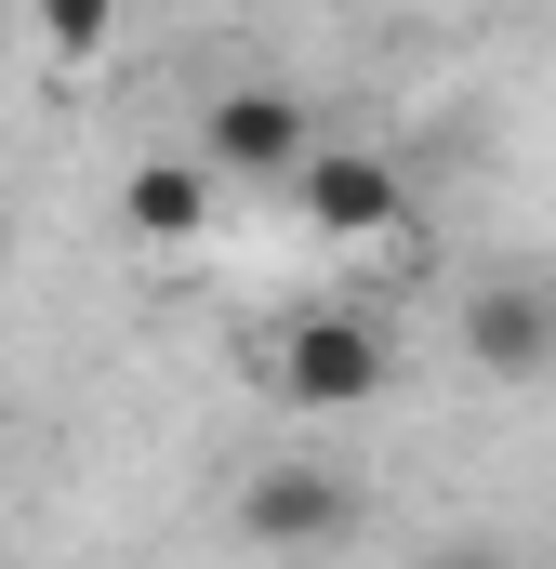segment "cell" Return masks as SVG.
<instances>
[{"label":"cell","mask_w":556,"mask_h":569,"mask_svg":"<svg viewBox=\"0 0 556 569\" xmlns=\"http://www.w3.org/2000/svg\"><path fill=\"white\" fill-rule=\"evenodd\" d=\"M266 385H278V411H371L385 385H398V345H385V318H358V305H318V318H291L266 345Z\"/></svg>","instance_id":"6da1fadb"},{"label":"cell","mask_w":556,"mask_h":569,"mask_svg":"<svg viewBox=\"0 0 556 569\" xmlns=\"http://www.w3.org/2000/svg\"><path fill=\"white\" fill-rule=\"evenodd\" d=\"M239 530H252L266 557H318V543L358 530V477H345V463H252V477H239Z\"/></svg>","instance_id":"7a4b0ae2"},{"label":"cell","mask_w":556,"mask_h":569,"mask_svg":"<svg viewBox=\"0 0 556 569\" xmlns=\"http://www.w3.org/2000/svg\"><path fill=\"white\" fill-rule=\"evenodd\" d=\"M291 199H305L318 239H398V226H411V172H398L385 146H305Z\"/></svg>","instance_id":"3957f363"},{"label":"cell","mask_w":556,"mask_h":569,"mask_svg":"<svg viewBox=\"0 0 556 569\" xmlns=\"http://www.w3.org/2000/svg\"><path fill=\"white\" fill-rule=\"evenodd\" d=\"M305 146H318L305 93H266V80H239V93H212V107H199V159H212V172H239V186H278V172H305Z\"/></svg>","instance_id":"277c9868"},{"label":"cell","mask_w":556,"mask_h":569,"mask_svg":"<svg viewBox=\"0 0 556 569\" xmlns=\"http://www.w3.org/2000/svg\"><path fill=\"white\" fill-rule=\"evenodd\" d=\"M464 358L490 385H544L556 371V279H477L464 291Z\"/></svg>","instance_id":"5b68a950"},{"label":"cell","mask_w":556,"mask_h":569,"mask_svg":"<svg viewBox=\"0 0 556 569\" xmlns=\"http://www.w3.org/2000/svg\"><path fill=\"white\" fill-rule=\"evenodd\" d=\"M120 226L159 239V252H172V239H199V226H212V172H199V159H146L133 186H120Z\"/></svg>","instance_id":"8992f818"},{"label":"cell","mask_w":556,"mask_h":569,"mask_svg":"<svg viewBox=\"0 0 556 569\" xmlns=\"http://www.w3.org/2000/svg\"><path fill=\"white\" fill-rule=\"evenodd\" d=\"M107 13H120V0H40V40H53V53H107Z\"/></svg>","instance_id":"52a82bcc"},{"label":"cell","mask_w":556,"mask_h":569,"mask_svg":"<svg viewBox=\"0 0 556 569\" xmlns=\"http://www.w3.org/2000/svg\"><path fill=\"white\" fill-rule=\"evenodd\" d=\"M411 569H517L504 543H437V557H411Z\"/></svg>","instance_id":"ba28073f"}]
</instances>
